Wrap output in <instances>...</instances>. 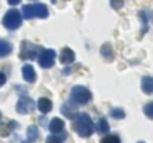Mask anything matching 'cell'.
<instances>
[{"mask_svg": "<svg viewBox=\"0 0 153 143\" xmlns=\"http://www.w3.org/2000/svg\"><path fill=\"white\" fill-rule=\"evenodd\" d=\"M73 127H74V132L79 136H91L94 132V123L87 113H77Z\"/></svg>", "mask_w": 153, "mask_h": 143, "instance_id": "obj_1", "label": "cell"}, {"mask_svg": "<svg viewBox=\"0 0 153 143\" xmlns=\"http://www.w3.org/2000/svg\"><path fill=\"white\" fill-rule=\"evenodd\" d=\"M91 99H92V94L84 86H76L71 90V102L76 105H86L91 102Z\"/></svg>", "mask_w": 153, "mask_h": 143, "instance_id": "obj_2", "label": "cell"}, {"mask_svg": "<svg viewBox=\"0 0 153 143\" xmlns=\"http://www.w3.org/2000/svg\"><path fill=\"white\" fill-rule=\"evenodd\" d=\"M23 17L31 20V18H46L48 17V8L43 4H28L23 7Z\"/></svg>", "mask_w": 153, "mask_h": 143, "instance_id": "obj_3", "label": "cell"}, {"mask_svg": "<svg viewBox=\"0 0 153 143\" xmlns=\"http://www.w3.org/2000/svg\"><path fill=\"white\" fill-rule=\"evenodd\" d=\"M2 23H4V27L8 28V30H17V28H20L22 27V15H20V12L15 10V8H12L10 12L5 13Z\"/></svg>", "mask_w": 153, "mask_h": 143, "instance_id": "obj_4", "label": "cell"}, {"mask_svg": "<svg viewBox=\"0 0 153 143\" xmlns=\"http://www.w3.org/2000/svg\"><path fill=\"white\" fill-rule=\"evenodd\" d=\"M54 61H56V53H54L53 50H43L40 53V56H38V63H40V66L43 67V69L53 67Z\"/></svg>", "mask_w": 153, "mask_h": 143, "instance_id": "obj_5", "label": "cell"}, {"mask_svg": "<svg viewBox=\"0 0 153 143\" xmlns=\"http://www.w3.org/2000/svg\"><path fill=\"white\" fill-rule=\"evenodd\" d=\"M22 59L25 61H30V59H35V58L38 56V51H40V46H36V44H31L28 43V41H23V44H22Z\"/></svg>", "mask_w": 153, "mask_h": 143, "instance_id": "obj_6", "label": "cell"}, {"mask_svg": "<svg viewBox=\"0 0 153 143\" xmlns=\"http://www.w3.org/2000/svg\"><path fill=\"white\" fill-rule=\"evenodd\" d=\"M35 109V102L30 99V97H22L17 104V110L18 113H30L31 110Z\"/></svg>", "mask_w": 153, "mask_h": 143, "instance_id": "obj_7", "label": "cell"}, {"mask_svg": "<svg viewBox=\"0 0 153 143\" xmlns=\"http://www.w3.org/2000/svg\"><path fill=\"white\" fill-rule=\"evenodd\" d=\"M74 51L71 50V48H63L59 53V63L63 64H73L74 63Z\"/></svg>", "mask_w": 153, "mask_h": 143, "instance_id": "obj_8", "label": "cell"}, {"mask_svg": "<svg viewBox=\"0 0 153 143\" xmlns=\"http://www.w3.org/2000/svg\"><path fill=\"white\" fill-rule=\"evenodd\" d=\"M22 74H23V79L27 81V82H35V81H36V73H35L31 64H25L23 69H22Z\"/></svg>", "mask_w": 153, "mask_h": 143, "instance_id": "obj_9", "label": "cell"}, {"mask_svg": "<svg viewBox=\"0 0 153 143\" xmlns=\"http://www.w3.org/2000/svg\"><path fill=\"white\" fill-rule=\"evenodd\" d=\"M38 109H40L41 113H48L53 109V104L48 97H41V99H38Z\"/></svg>", "mask_w": 153, "mask_h": 143, "instance_id": "obj_10", "label": "cell"}, {"mask_svg": "<svg viewBox=\"0 0 153 143\" xmlns=\"http://www.w3.org/2000/svg\"><path fill=\"white\" fill-rule=\"evenodd\" d=\"M63 128H64V122L61 119H58V117L50 122V130L54 133V135H58L59 132H63Z\"/></svg>", "mask_w": 153, "mask_h": 143, "instance_id": "obj_11", "label": "cell"}, {"mask_svg": "<svg viewBox=\"0 0 153 143\" xmlns=\"http://www.w3.org/2000/svg\"><path fill=\"white\" fill-rule=\"evenodd\" d=\"M142 90L145 94H152L153 92V77L152 76H145L142 79Z\"/></svg>", "mask_w": 153, "mask_h": 143, "instance_id": "obj_12", "label": "cell"}, {"mask_svg": "<svg viewBox=\"0 0 153 143\" xmlns=\"http://www.w3.org/2000/svg\"><path fill=\"white\" fill-rule=\"evenodd\" d=\"M12 53V44L5 40H0V58H5Z\"/></svg>", "mask_w": 153, "mask_h": 143, "instance_id": "obj_13", "label": "cell"}, {"mask_svg": "<svg viewBox=\"0 0 153 143\" xmlns=\"http://www.w3.org/2000/svg\"><path fill=\"white\" fill-rule=\"evenodd\" d=\"M100 53H102V56L105 58V59H112L114 58V51H112V46H110V44H104V46L100 48Z\"/></svg>", "mask_w": 153, "mask_h": 143, "instance_id": "obj_14", "label": "cell"}, {"mask_svg": "<svg viewBox=\"0 0 153 143\" xmlns=\"http://www.w3.org/2000/svg\"><path fill=\"white\" fill-rule=\"evenodd\" d=\"M97 132L99 133H107L109 132V123H107L105 119H100L99 122H97Z\"/></svg>", "mask_w": 153, "mask_h": 143, "instance_id": "obj_15", "label": "cell"}, {"mask_svg": "<svg viewBox=\"0 0 153 143\" xmlns=\"http://www.w3.org/2000/svg\"><path fill=\"white\" fill-rule=\"evenodd\" d=\"M100 143H120V138L117 135H105L100 140Z\"/></svg>", "mask_w": 153, "mask_h": 143, "instance_id": "obj_16", "label": "cell"}, {"mask_svg": "<svg viewBox=\"0 0 153 143\" xmlns=\"http://www.w3.org/2000/svg\"><path fill=\"white\" fill-rule=\"evenodd\" d=\"M143 112H145V115L148 117V119H152V120H153V102L146 104V105L143 107Z\"/></svg>", "mask_w": 153, "mask_h": 143, "instance_id": "obj_17", "label": "cell"}, {"mask_svg": "<svg viewBox=\"0 0 153 143\" xmlns=\"http://www.w3.org/2000/svg\"><path fill=\"white\" fill-rule=\"evenodd\" d=\"M110 115H112L114 119H123V117H125V112H123L122 109H112Z\"/></svg>", "mask_w": 153, "mask_h": 143, "instance_id": "obj_18", "label": "cell"}, {"mask_svg": "<svg viewBox=\"0 0 153 143\" xmlns=\"http://www.w3.org/2000/svg\"><path fill=\"white\" fill-rule=\"evenodd\" d=\"M27 133H28V138L30 140H36L38 138V128L36 127H30Z\"/></svg>", "mask_w": 153, "mask_h": 143, "instance_id": "obj_19", "label": "cell"}, {"mask_svg": "<svg viewBox=\"0 0 153 143\" xmlns=\"http://www.w3.org/2000/svg\"><path fill=\"white\" fill-rule=\"evenodd\" d=\"M46 143H63V138H59L58 135H50L46 136Z\"/></svg>", "mask_w": 153, "mask_h": 143, "instance_id": "obj_20", "label": "cell"}, {"mask_svg": "<svg viewBox=\"0 0 153 143\" xmlns=\"http://www.w3.org/2000/svg\"><path fill=\"white\" fill-rule=\"evenodd\" d=\"M63 113H64L66 117H69V119H71V117H74V115H76V112H74L73 109H69V107H68L66 104L63 105Z\"/></svg>", "mask_w": 153, "mask_h": 143, "instance_id": "obj_21", "label": "cell"}, {"mask_svg": "<svg viewBox=\"0 0 153 143\" xmlns=\"http://www.w3.org/2000/svg\"><path fill=\"white\" fill-rule=\"evenodd\" d=\"M5 81H7L5 74H4V73H0V86H4V84H5Z\"/></svg>", "mask_w": 153, "mask_h": 143, "instance_id": "obj_22", "label": "cell"}, {"mask_svg": "<svg viewBox=\"0 0 153 143\" xmlns=\"http://www.w3.org/2000/svg\"><path fill=\"white\" fill-rule=\"evenodd\" d=\"M122 5H123V2H110V7H122Z\"/></svg>", "mask_w": 153, "mask_h": 143, "instance_id": "obj_23", "label": "cell"}, {"mask_svg": "<svg viewBox=\"0 0 153 143\" xmlns=\"http://www.w3.org/2000/svg\"><path fill=\"white\" fill-rule=\"evenodd\" d=\"M137 143H145V142H137Z\"/></svg>", "mask_w": 153, "mask_h": 143, "instance_id": "obj_24", "label": "cell"}, {"mask_svg": "<svg viewBox=\"0 0 153 143\" xmlns=\"http://www.w3.org/2000/svg\"><path fill=\"white\" fill-rule=\"evenodd\" d=\"M0 120H2V113H0Z\"/></svg>", "mask_w": 153, "mask_h": 143, "instance_id": "obj_25", "label": "cell"}, {"mask_svg": "<svg viewBox=\"0 0 153 143\" xmlns=\"http://www.w3.org/2000/svg\"><path fill=\"white\" fill-rule=\"evenodd\" d=\"M22 143H28V142H22Z\"/></svg>", "mask_w": 153, "mask_h": 143, "instance_id": "obj_26", "label": "cell"}]
</instances>
